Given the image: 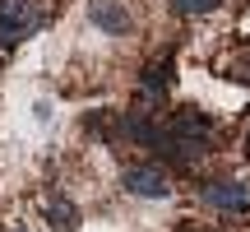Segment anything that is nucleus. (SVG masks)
Returning <instances> with one entry per match:
<instances>
[{"mask_svg": "<svg viewBox=\"0 0 250 232\" xmlns=\"http://www.w3.org/2000/svg\"><path fill=\"white\" fill-rule=\"evenodd\" d=\"M195 200L204 209H213V214H250V181L241 177H218V181H204V186H195Z\"/></svg>", "mask_w": 250, "mask_h": 232, "instance_id": "1", "label": "nucleus"}, {"mask_svg": "<svg viewBox=\"0 0 250 232\" xmlns=\"http://www.w3.org/2000/svg\"><path fill=\"white\" fill-rule=\"evenodd\" d=\"M42 214H46V223H51L56 232H74L79 228V205H74V200H65L61 190H46L42 195Z\"/></svg>", "mask_w": 250, "mask_h": 232, "instance_id": "8", "label": "nucleus"}, {"mask_svg": "<svg viewBox=\"0 0 250 232\" xmlns=\"http://www.w3.org/2000/svg\"><path fill=\"white\" fill-rule=\"evenodd\" d=\"M116 139L139 144V149H153V139H158V121H153V112H148V107L116 112Z\"/></svg>", "mask_w": 250, "mask_h": 232, "instance_id": "6", "label": "nucleus"}, {"mask_svg": "<svg viewBox=\"0 0 250 232\" xmlns=\"http://www.w3.org/2000/svg\"><path fill=\"white\" fill-rule=\"evenodd\" d=\"M167 125L171 130H186V135H213V116L199 112V107H176L167 116Z\"/></svg>", "mask_w": 250, "mask_h": 232, "instance_id": "9", "label": "nucleus"}, {"mask_svg": "<svg viewBox=\"0 0 250 232\" xmlns=\"http://www.w3.org/2000/svg\"><path fill=\"white\" fill-rule=\"evenodd\" d=\"M171 84H176V65H171V56H162V61H148V65H144V74H139L144 102H162Z\"/></svg>", "mask_w": 250, "mask_h": 232, "instance_id": "7", "label": "nucleus"}, {"mask_svg": "<svg viewBox=\"0 0 250 232\" xmlns=\"http://www.w3.org/2000/svg\"><path fill=\"white\" fill-rule=\"evenodd\" d=\"M9 232H33V228H23V223H14V228H9Z\"/></svg>", "mask_w": 250, "mask_h": 232, "instance_id": "12", "label": "nucleus"}, {"mask_svg": "<svg viewBox=\"0 0 250 232\" xmlns=\"http://www.w3.org/2000/svg\"><path fill=\"white\" fill-rule=\"evenodd\" d=\"M181 232H195V228H181Z\"/></svg>", "mask_w": 250, "mask_h": 232, "instance_id": "13", "label": "nucleus"}, {"mask_svg": "<svg viewBox=\"0 0 250 232\" xmlns=\"http://www.w3.org/2000/svg\"><path fill=\"white\" fill-rule=\"evenodd\" d=\"M42 28V9L37 0H0V51H14L19 42Z\"/></svg>", "mask_w": 250, "mask_h": 232, "instance_id": "2", "label": "nucleus"}, {"mask_svg": "<svg viewBox=\"0 0 250 232\" xmlns=\"http://www.w3.org/2000/svg\"><path fill=\"white\" fill-rule=\"evenodd\" d=\"M153 149H158V158H171V162H199L213 149V135H186V130H171V125H158Z\"/></svg>", "mask_w": 250, "mask_h": 232, "instance_id": "3", "label": "nucleus"}, {"mask_svg": "<svg viewBox=\"0 0 250 232\" xmlns=\"http://www.w3.org/2000/svg\"><path fill=\"white\" fill-rule=\"evenodd\" d=\"M223 79H232V84H246V89H250V51H236V56H227V65H223Z\"/></svg>", "mask_w": 250, "mask_h": 232, "instance_id": "10", "label": "nucleus"}, {"mask_svg": "<svg viewBox=\"0 0 250 232\" xmlns=\"http://www.w3.org/2000/svg\"><path fill=\"white\" fill-rule=\"evenodd\" d=\"M88 23L102 28L107 37H130L134 33V14L125 9V0H88Z\"/></svg>", "mask_w": 250, "mask_h": 232, "instance_id": "5", "label": "nucleus"}, {"mask_svg": "<svg viewBox=\"0 0 250 232\" xmlns=\"http://www.w3.org/2000/svg\"><path fill=\"white\" fill-rule=\"evenodd\" d=\"M121 190L125 195H139V200H167L171 195V177L158 162H134V167L121 172Z\"/></svg>", "mask_w": 250, "mask_h": 232, "instance_id": "4", "label": "nucleus"}, {"mask_svg": "<svg viewBox=\"0 0 250 232\" xmlns=\"http://www.w3.org/2000/svg\"><path fill=\"white\" fill-rule=\"evenodd\" d=\"M218 5H223V0H171V14H181V19H195V14H213Z\"/></svg>", "mask_w": 250, "mask_h": 232, "instance_id": "11", "label": "nucleus"}]
</instances>
